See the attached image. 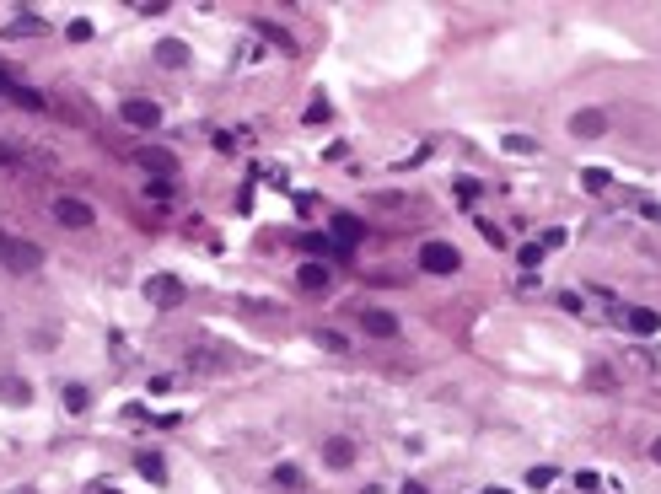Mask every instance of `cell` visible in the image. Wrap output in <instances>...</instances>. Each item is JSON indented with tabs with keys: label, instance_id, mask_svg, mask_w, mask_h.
<instances>
[{
	"label": "cell",
	"instance_id": "cell-1",
	"mask_svg": "<svg viewBox=\"0 0 661 494\" xmlns=\"http://www.w3.org/2000/svg\"><path fill=\"white\" fill-rule=\"evenodd\" d=\"M0 269H11V274H33V269H43V247H38V242H27V237H11V231H6Z\"/></svg>",
	"mask_w": 661,
	"mask_h": 494
},
{
	"label": "cell",
	"instance_id": "cell-2",
	"mask_svg": "<svg viewBox=\"0 0 661 494\" xmlns=\"http://www.w3.org/2000/svg\"><path fill=\"white\" fill-rule=\"evenodd\" d=\"M419 269H425V274H457V269H463V253H457L452 242L430 237V242H419Z\"/></svg>",
	"mask_w": 661,
	"mask_h": 494
},
{
	"label": "cell",
	"instance_id": "cell-3",
	"mask_svg": "<svg viewBox=\"0 0 661 494\" xmlns=\"http://www.w3.org/2000/svg\"><path fill=\"white\" fill-rule=\"evenodd\" d=\"M54 220L70 231H86V226H97V210L86 205V199H70V193H54Z\"/></svg>",
	"mask_w": 661,
	"mask_h": 494
},
{
	"label": "cell",
	"instance_id": "cell-4",
	"mask_svg": "<svg viewBox=\"0 0 661 494\" xmlns=\"http://www.w3.org/2000/svg\"><path fill=\"white\" fill-rule=\"evenodd\" d=\"M183 296H188V290H183V279H178V274H151V279H146V301L161 306V312L183 306Z\"/></svg>",
	"mask_w": 661,
	"mask_h": 494
},
{
	"label": "cell",
	"instance_id": "cell-5",
	"mask_svg": "<svg viewBox=\"0 0 661 494\" xmlns=\"http://www.w3.org/2000/svg\"><path fill=\"white\" fill-rule=\"evenodd\" d=\"M119 119L129 124V129H156V124H161V108L151 102V97H124V102H119Z\"/></svg>",
	"mask_w": 661,
	"mask_h": 494
},
{
	"label": "cell",
	"instance_id": "cell-6",
	"mask_svg": "<svg viewBox=\"0 0 661 494\" xmlns=\"http://www.w3.org/2000/svg\"><path fill=\"white\" fill-rule=\"evenodd\" d=\"M355 323H360V333H366V338H398V317H392L387 306H360Z\"/></svg>",
	"mask_w": 661,
	"mask_h": 494
},
{
	"label": "cell",
	"instance_id": "cell-7",
	"mask_svg": "<svg viewBox=\"0 0 661 494\" xmlns=\"http://www.w3.org/2000/svg\"><path fill=\"white\" fill-rule=\"evenodd\" d=\"M135 161L151 172V178H167V183L178 178V156H172L167 145H140V151H135Z\"/></svg>",
	"mask_w": 661,
	"mask_h": 494
},
{
	"label": "cell",
	"instance_id": "cell-8",
	"mask_svg": "<svg viewBox=\"0 0 661 494\" xmlns=\"http://www.w3.org/2000/svg\"><path fill=\"white\" fill-rule=\"evenodd\" d=\"M618 323H624L629 333H640V338L661 333V312H656V306H618Z\"/></svg>",
	"mask_w": 661,
	"mask_h": 494
},
{
	"label": "cell",
	"instance_id": "cell-9",
	"mask_svg": "<svg viewBox=\"0 0 661 494\" xmlns=\"http://www.w3.org/2000/svg\"><path fill=\"white\" fill-rule=\"evenodd\" d=\"M328 231H333V237H328V242H333V247H339V253H344V258H350V247H355V242H360V237H366V226H360V220H355V215H333V226H328Z\"/></svg>",
	"mask_w": 661,
	"mask_h": 494
},
{
	"label": "cell",
	"instance_id": "cell-10",
	"mask_svg": "<svg viewBox=\"0 0 661 494\" xmlns=\"http://www.w3.org/2000/svg\"><path fill=\"white\" fill-rule=\"evenodd\" d=\"M570 134H576V140H602V134H608V119H602L597 108H581L576 119H570Z\"/></svg>",
	"mask_w": 661,
	"mask_h": 494
},
{
	"label": "cell",
	"instance_id": "cell-11",
	"mask_svg": "<svg viewBox=\"0 0 661 494\" xmlns=\"http://www.w3.org/2000/svg\"><path fill=\"white\" fill-rule=\"evenodd\" d=\"M328 279H333V269L323 264V258H306V264L296 269V285L301 290H328Z\"/></svg>",
	"mask_w": 661,
	"mask_h": 494
},
{
	"label": "cell",
	"instance_id": "cell-12",
	"mask_svg": "<svg viewBox=\"0 0 661 494\" xmlns=\"http://www.w3.org/2000/svg\"><path fill=\"white\" fill-rule=\"evenodd\" d=\"M323 462H328V468H355V441H350V435L323 441Z\"/></svg>",
	"mask_w": 661,
	"mask_h": 494
},
{
	"label": "cell",
	"instance_id": "cell-13",
	"mask_svg": "<svg viewBox=\"0 0 661 494\" xmlns=\"http://www.w3.org/2000/svg\"><path fill=\"white\" fill-rule=\"evenodd\" d=\"M0 403H33V387H27V376H16V371H0Z\"/></svg>",
	"mask_w": 661,
	"mask_h": 494
},
{
	"label": "cell",
	"instance_id": "cell-14",
	"mask_svg": "<svg viewBox=\"0 0 661 494\" xmlns=\"http://www.w3.org/2000/svg\"><path fill=\"white\" fill-rule=\"evenodd\" d=\"M156 65L183 70V65H188V43H183V38H161V43H156Z\"/></svg>",
	"mask_w": 661,
	"mask_h": 494
},
{
	"label": "cell",
	"instance_id": "cell-15",
	"mask_svg": "<svg viewBox=\"0 0 661 494\" xmlns=\"http://www.w3.org/2000/svg\"><path fill=\"white\" fill-rule=\"evenodd\" d=\"M135 468H140V478L167 483V462H161V451H135Z\"/></svg>",
	"mask_w": 661,
	"mask_h": 494
},
{
	"label": "cell",
	"instance_id": "cell-16",
	"mask_svg": "<svg viewBox=\"0 0 661 494\" xmlns=\"http://www.w3.org/2000/svg\"><path fill=\"white\" fill-rule=\"evenodd\" d=\"M371 210H392V215H404V210H414V199H409V193H371Z\"/></svg>",
	"mask_w": 661,
	"mask_h": 494
},
{
	"label": "cell",
	"instance_id": "cell-17",
	"mask_svg": "<svg viewBox=\"0 0 661 494\" xmlns=\"http://www.w3.org/2000/svg\"><path fill=\"white\" fill-rule=\"evenodd\" d=\"M581 188H586V193H602V188H608V183H613V172L608 167H581Z\"/></svg>",
	"mask_w": 661,
	"mask_h": 494
},
{
	"label": "cell",
	"instance_id": "cell-18",
	"mask_svg": "<svg viewBox=\"0 0 661 494\" xmlns=\"http://www.w3.org/2000/svg\"><path fill=\"white\" fill-rule=\"evenodd\" d=\"M586 387H597V392H618V376H613L608 365H586Z\"/></svg>",
	"mask_w": 661,
	"mask_h": 494
},
{
	"label": "cell",
	"instance_id": "cell-19",
	"mask_svg": "<svg viewBox=\"0 0 661 494\" xmlns=\"http://www.w3.org/2000/svg\"><path fill=\"white\" fill-rule=\"evenodd\" d=\"M65 409H70V414H86V409H92V392H86L81 382H70V387H65Z\"/></svg>",
	"mask_w": 661,
	"mask_h": 494
},
{
	"label": "cell",
	"instance_id": "cell-20",
	"mask_svg": "<svg viewBox=\"0 0 661 494\" xmlns=\"http://www.w3.org/2000/svg\"><path fill=\"white\" fill-rule=\"evenodd\" d=\"M554 478H559V468H549V462H543V468H532V473H527V489H532V494H543Z\"/></svg>",
	"mask_w": 661,
	"mask_h": 494
},
{
	"label": "cell",
	"instance_id": "cell-21",
	"mask_svg": "<svg viewBox=\"0 0 661 494\" xmlns=\"http://www.w3.org/2000/svg\"><path fill=\"white\" fill-rule=\"evenodd\" d=\"M274 483H280V489H301V468H296V462H280V468H274Z\"/></svg>",
	"mask_w": 661,
	"mask_h": 494
},
{
	"label": "cell",
	"instance_id": "cell-22",
	"mask_svg": "<svg viewBox=\"0 0 661 494\" xmlns=\"http://www.w3.org/2000/svg\"><path fill=\"white\" fill-rule=\"evenodd\" d=\"M312 338H318L323 350H333V355H344V350H350V338H344V333H333V328H318Z\"/></svg>",
	"mask_w": 661,
	"mask_h": 494
},
{
	"label": "cell",
	"instance_id": "cell-23",
	"mask_svg": "<svg viewBox=\"0 0 661 494\" xmlns=\"http://www.w3.org/2000/svg\"><path fill=\"white\" fill-rule=\"evenodd\" d=\"M505 151H516V156H538V140H527V134H505Z\"/></svg>",
	"mask_w": 661,
	"mask_h": 494
},
{
	"label": "cell",
	"instance_id": "cell-24",
	"mask_svg": "<svg viewBox=\"0 0 661 494\" xmlns=\"http://www.w3.org/2000/svg\"><path fill=\"white\" fill-rule=\"evenodd\" d=\"M478 231H484V242H490V247H511V237H505L495 220H478Z\"/></svg>",
	"mask_w": 661,
	"mask_h": 494
},
{
	"label": "cell",
	"instance_id": "cell-25",
	"mask_svg": "<svg viewBox=\"0 0 661 494\" xmlns=\"http://www.w3.org/2000/svg\"><path fill=\"white\" fill-rule=\"evenodd\" d=\"M258 33L269 38V43H280L285 54H296V43H291V33H280V27H269V22H258Z\"/></svg>",
	"mask_w": 661,
	"mask_h": 494
},
{
	"label": "cell",
	"instance_id": "cell-26",
	"mask_svg": "<svg viewBox=\"0 0 661 494\" xmlns=\"http://www.w3.org/2000/svg\"><path fill=\"white\" fill-rule=\"evenodd\" d=\"M306 124H323L328 119V97H312V102H306V113H301Z\"/></svg>",
	"mask_w": 661,
	"mask_h": 494
},
{
	"label": "cell",
	"instance_id": "cell-27",
	"mask_svg": "<svg viewBox=\"0 0 661 494\" xmlns=\"http://www.w3.org/2000/svg\"><path fill=\"white\" fill-rule=\"evenodd\" d=\"M516 264H522V269H538L543 264V247H538V242H527L522 253H516Z\"/></svg>",
	"mask_w": 661,
	"mask_h": 494
},
{
	"label": "cell",
	"instance_id": "cell-28",
	"mask_svg": "<svg viewBox=\"0 0 661 494\" xmlns=\"http://www.w3.org/2000/svg\"><path fill=\"white\" fill-rule=\"evenodd\" d=\"M22 33H43V22H38V16H22V22L6 27V38H22Z\"/></svg>",
	"mask_w": 661,
	"mask_h": 494
},
{
	"label": "cell",
	"instance_id": "cell-29",
	"mask_svg": "<svg viewBox=\"0 0 661 494\" xmlns=\"http://www.w3.org/2000/svg\"><path fill=\"white\" fill-rule=\"evenodd\" d=\"M22 161H27V156H22V151H16V145H6V140H0V167H11V172H16V167H22Z\"/></svg>",
	"mask_w": 661,
	"mask_h": 494
},
{
	"label": "cell",
	"instance_id": "cell-30",
	"mask_svg": "<svg viewBox=\"0 0 661 494\" xmlns=\"http://www.w3.org/2000/svg\"><path fill=\"white\" fill-rule=\"evenodd\" d=\"M554 301H559V306H564V312H586V301H581V296H576V290H559V296H554Z\"/></svg>",
	"mask_w": 661,
	"mask_h": 494
},
{
	"label": "cell",
	"instance_id": "cell-31",
	"mask_svg": "<svg viewBox=\"0 0 661 494\" xmlns=\"http://www.w3.org/2000/svg\"><path fill=\"white\" fill-rule=\"evenodd\" d=\"M473 199H478V183L463 178V183H457V205H473Z\"/></svg>",
	"mask_w": 661,
	"mask_h": 494
},
{
	"label": "cell",
	"instance_id": "cell-32",
	"mask_svg": "<svg viewBox=\"0 0 661 494\" xmlns=\"http://www.w3.org/2000/svg\"><path fill=\"white\" fill-rule=\"evenodd\" d=\"M146 193H151V199H172V183H167V178H151Z\"/></svg>",
	"mask_w": 661,
	"mask_h": 494
},
{
	"label": "cell",
	"instance_id": "cell-33",
	"mask_svg": "<svg viewBox=\"0 0 661 494\" xmlns=\"http://www.w3.org/2000/svg\"><path fill=\"white\" fill-rule=\"evenodd\" d=\"M576 489H581V494H591V489H602V478H597V473H586V468H581V473H576Z\"/></svg>",
	"mask_w": 661,
	"mask_h": 494
},
{
	"label": "cell",
	"instance_id": "cell-34",
	"mask_svg": "<svg viewBox=\"0 0 661 494\" xmlns=\"http://www.w3.org/2000/svg\"><path fill=\"white\" fill-rule=\"evenodd\" d=\"M86 38H92V22H86V16H81V22H70V43H86Z\"/></svg>",
	"mask_w": 661,
	"mask_h": 494
},
{
	"label": "cell",
	"instance_id": "cell-35",
	"mask_svg": "<svg viewBox=\"0 0 661 494\" xmlns=\"http://www.w3.org/2000/svg\"><path fill=\"white\" fill-rule=\"evenodd\" d=\"M135 11H140V16H161V11H167V0H140Z\"/></svg>",
	"mask_w": 661,
	"mask_h": 494
},
{
	"label": "cell",
	"instance_id": "cell-36",
	"mask_svg": "<svg viewBox=\"0 0 661 494\" xmlns=\"http://www.w3.org/2000/svg\"><path fill=\"white\" fill-rule=\"evenodd\" d=\"M543 253H554V247H564V231H543V242H538Z\"/></svg>",
	"mask_w": 661,
	"mask_h": 494
},
{
	"label": "cell",
	"instance_id": "cell-37",
	"mask_svg": "<svg viewBox=\"0 0 661 494\" xmlns=\"http://www.w3.org/2000/svg\"><path fill=\"white\" fill-rule=\"evenodd\" d=\"M640 215H650V220H661V205H650V199H640Z\"/></svg>",
	"mask_w": 661,
	"mask_h": 494
},
{
	"label": "cell",
	"instance_id": "cell-38",
	"mask_svg": "<svg viewBox=\"0 0 661 494\" xmlns=\"http://www.w3.org/2000/svg\"><path fill=\"white\" fill-rule=\"evenodd\" d=\"M398 494H430V489H425V483H404Z\"/></svg>",
	"mask_w": 661,
	"mask_h": 494
},
{
	"label": "cell",
	"instance_id": "cell-39",
	"mask_svg": "<svg viewBox=\"0 0 661 494\" xmlns=\"http://www.w3.org/2000/svg\"><path fill=\"white\" fill-rule=\"evenodd\" d=\"M86 494H119V489H108V483H92V489H86Z\"/></svg>",
	"mask_w": 661,
	"mask_h": 494
},
{
	"label": "cell",
	"instance_id": "cell-40",
	"mask_svg": "<svg viewBox=\"0 0 661 494\" xmlns=\"http://www.w3.org/2000/svg\"><path fill=\"white\" fill-rule=\"evenodd\" d=\"M0 92H16V86H11V75H6V70H0Z\"/></svg>",
	"mask_w": 661,
	"mask_h": 494
},
{
	"label": "cell",
	"instance_id": "cell-41",
	"mask_svg": "<svg viewBox=\"0 0 661 494\" xmlns=\"http://www.w3.org/2000/svg\"><path fill=\"white\" fill-rule=\"evenodd\" d=\"M650 457H656V462H661V435H656V441H650Z\"/></svg>",
	"mask_w": 661,
	"mask_h": 494
},
{
	"label": "cell",
	"instance_id": "cell-42",
	"mask_svg": "<svg viewBox=\"0 0 661 494\" xmlns=\"http://www.w3.org/2000/svg\"><path fill=\"white\" fill-rule=\"evenodd\" d=\"M0 247H6V231H0Z\"/></svg>",
	"mask_w": 661,
	"mask_h": 494
},
{
	"label": "cell",
	"instance_id": "cell-43",
	"mask_svg": "<svg viewBox=\"0 0 661 494\" xmlns=\"http://www.w3.org/2000/svg\"><path fill=\"white\" fill-rule=\"evenodd\" d=\"M490 494H505V489H490Z\"/></svg>",
	"mask_w": 661,
	"mask_h": 494
}]
</instances>
